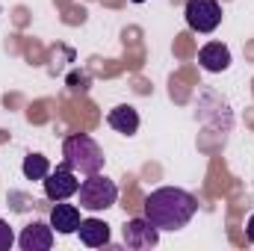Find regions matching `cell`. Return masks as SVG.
<instances>
[{"label": "cell", "instance_id": "cell-1", "mask_svg": "<svg viewBox=\"0 0 254 251\" xmlns=\"http://www.w3.org/2000/svg\"><path fill=\"white\" fill-rule=\"evenodd\" d=\"M145 219L160 231H181L198 213V198L178 187H160L145 198Z\"/></svg>", "mask_w": 254, "mask_h": 251}, {"label": "cell", "instance_id": "cell-2", "mask_svg": "<svg viewBox=\"0 0 254 251\" xmlns=\"http://www.w3.org/2000/svg\"><path fill=\"white\" fill-rule=\"evenodd\" d=\"M104 160H107V157H104L101 145H98L92 136H86V133H71L63 142V163L68 169L80 172V175H95V172H101V169H104Z\"/></svg>", "mask_w": 254, "mask_h": 251}, {"label": "cell", "instance_id": "cell-3", "mask_svg": "<svg viewBox=\"0 0 254 251\" xmlns=\"http://www.w3.org/2000/svg\"><path fill=\"white\" fill-rule=\"evenodd\" d=\"M77 195H80V207H83V210L98 213V210H107V207L116 204L119 187H116L110 178H104L101 172H95V175H86V181L80 184Z\"/></svg>", "mask_w": 254, "mask_h": 251}, {"label": "cell", "instance_id": "cell-4", "mask_svg": "<svg viewBox=\"0 0 254 251\" xmlns=\"http://www.w3.org/2000/svg\"><path fill=\"white\" fill-rule=\"evenodd\" d=\"M187 24L195 33H213L222 24V6L219 0H187Z\"/></svg>", "mask_w": 254, "mask_h": 251}, {"label": "cell", "instance_id": "cell-5", "mask_svg": "<svg viewBox=\"0 0 254 251\" xmlns=\"http://www.w3.org/2000/svg\"><path fill=\"white\" fill-rule=\"evenodd\" d=\"M45 184V195L51 198V201H68L71 195H77V189H80V181H77V172L74 169H68V166H57V169H51L48 172V178L42 181Z\"/></svg>", "mask_w": 254, "mask_h": 251}, {"label": "cell", "instance_id": "cell-6", "mask_svg": "<svg viewBox=\"0 0 254 251\" xmlns=\"http://www.w3.org/2000/svg\"><path fill=\"white\" fill-rule=\"evenodd\" d=\"M160 243V228L151 225L145 216L142 219H130L125 225V246L133 251H145V249H154Z\"/></svg>", "mask_w": 254, "mask_h": 251}, {"label": "cell", "instance_id": "cell-7", "mask_svg": "<svg viewBox=\"0 0 254 251\" xmlns=\"http://www.w3.org/2000/svg\"><path fill=\"white\" fill-rule=\"evenodd\" d=\"M18 246H21V251H48L54 246V228H51V222L48 225L45 222H30L21 231Z\"/></svg>", "mask_w": 254, "mask_h": 251}, {"label": "cell", "instance_id": "cell-8", "mask_svg": "<svg viewBox=\"0 0 254 251\" xmlns=\"http://www.w3.org/2000/svg\"><path fill=\"white\" fill-rule=\"evenodd\" d=\"M198 63L204 71H213V74H222L231 68V51L222 45V42H207L201 51H198Z\"/></svg>", "mask_w": 254, "mask_h": 251}, {"label": "cell", "instance_id": "cell-9", "mask_svg": "<svg viewBox=\"0 0 254 251\" xmlns=\"http://www.w3.org/2000/svg\"><path fill=\"white\" fill-rule=\"evenodd\" d=\"M80 207L77 204H65V201H57L54 210H51V228L57 234H77L80 228Z\"/></svg>", "mask_w": 254, "mask_h": 251}, {"label": "cell", "instance_id": "cell-10", "mask_svg": "<svg viewBox=\"0 0 254 251\" xmlns=\"http://www.w3.org/2000/svg\"><path fill=\"white\" fill-rule=\"evenodd\" d=\"M77 234H80V243L89 246V249H101V246L110 243V225L101 222V219H83Z\"/></svg>", "mask_w": 254, "mask_h": 251}, {"label": "cell", "instance_id": "cell-11", "mask_svg": "<svg viewBox=\"0 0 254 251\" xmlns=\"http://www.w3.org/2000/svg\"><path fill=\"white\" fill-rule=\"evenodd\" d=\"M107 125L113 127L116 133L133 136V133L139 130V113H136V110H133L130 104H122V107L110 110V116H107Z\"/></svg>", "mask_w": 254, "mask_h": 251}, {"label": "cell", "instance_id": "cell-12", "mask_svg": "<svg viewBox=\"0 0 254 251\" xmlns=\"http://www.w3.org/2000/svg\"><path fill=\"white\" fill-rule=\"evenodd\" d=\"M21 172H24L27 181H45L48 172H51V163H48V157H42V154H27Z\"/></svg>", "mask_w": 254, "mask_h": 251}, {"label": "cell", "instance_id": "cell-13", "mask_svg": "<svg viewBox=\"0 0 254 251\" xmlns=\"http://www.w3.org/2000/svg\"><path fill=\"white\" fill-rule=\"evenodd\" d=\"M12 243H15V234H12L9 222H3V219H0V251H9V249H12Z\"/></svg>", "mask_w": 254, "mask_h": 251}, {"label": "cell", "instance_id": "cell-14", "mask_svg": "<svg viewBox=\"0 0 254 251\" xmlns=\"http://www.w3.org/2000/svg\"><path fill=\"white\" fill-rule=\"evenodd\" d=\"M246 237H249V243H254V213L249 216V222H246Z\"/></svg>", "mask_w": 254, "mask_h": 251}, {"label": "cell", "instance_id": "cell-15", "mask_svg": "<svg viewBox=\"0 0 254 251\" xmlns=\"http://www.w3.org/2000/svg\"><path fill=\"white\" fill-rule=\"evenodd\" d=\"M133 3H145V0H133Z\"/></svg>", "mask_w": 254, "mask_h": 251}]
</instances>
